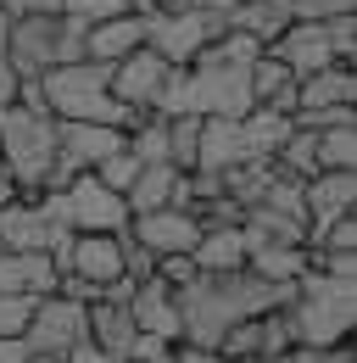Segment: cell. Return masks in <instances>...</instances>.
I'll return each instance as SVG.
<instances>
[{
	"label": "cell",
	"instance_id": "4dcf8cb0",
	"mask_svg": "<svg viewBox=\"0 0 357 363\" xmlns=\"http://www.w3.org/2000/svg\"><path fill=\"white\" fill-rule=\"evenodd\" d=\"M123 11H129L123 0H62V17H73V23H84V28L112 23V17H123Z\"/></svg>",
	"mask_w": 357,
	"mask_h": 363
},
{
	"label": "cell",
	"instance_id": "603a6c76",
	"mask_svg": "<svg viewBox=\"0 0 357 363\" xmlns=\"http://www.w3.org/2000/svg\"><path fill=\"white\" fill-rule=\"evenodd\" d=\"M174 184H178V168H174V162H151V168H140V174H134V184L123 190V207H129V218L168 207V201H174Z\"/></svg>",
	"mask_w": 357,
	"mask_h": 363
},
{
	"label": "cell",
	"instance_id": "6da1fadb",
	"mask_svg": "<svg viewBox=\"0 0 357 363\" xmlns=\"http://www.w3.org/2000/svg\"><path fill=\"white\" fill-rule=\"evenodd\" d=\"M290 291L296 285H268L251 269L234 274H196V285L178 291V341L184 347H201V352H218L223 335L246 318H263L290 308Z\"/></svg>",
	"mask_w": 357,
	"mask_h": 363
},
{
	"label": "cell",
	"instance_id": "2e32d148",
	"mask_svg": "<svg viewBox=\"0 0 357 363\" xmlns=\"http://www.w3.org/2000/svg\"><path fill=\"white\" fill-rule=\"evenodd\" d=\"M56 235H73V229H56L34 201L0 207V252H50Z\"/></svg>",
	"mask_w": 357,
	"mask_h": 363
},
{
	"label": "cell",
	"instance_id": "8fae6325",
	"mask_svg": "<svg viewBox=\"0 0 357 363\" xmlns=\"http://www.w3.org/2000/svg\"><path fill=\"white\" fill-rule=\"evenodd\" d=\"M123 151V135L106 129V123H56V157L73 168V174H95L106 157Z\"/></svg>",
	"mask_w": 357,
	"mask_h": 363
},
{
	"label": "cell",
	"instance_id": "d6986e66",
	"mask_svg": "<svg viewBox=\"0 0 357 363\" xmlns=\"http://www.w3.org/2000/svg\"><path fill=\"white\" fill-rule=\"evenodd\" d=\"M290 23H296L290 0H234V11H229V28H234V34H251L263 50L273 45Z\"/></svg>",
	"mask_w": 357,
	"mask_h": 363
},
{
	"label": "cell",
	"instance_id": "d590c367",
	"mask_svg": "<svg viewBox=\"0 0 357 363\" xmlns=\"http://www.w3.org/2000/svg\"><path fill=\"white\" fill-rule=\"evenodd\" d=\"M123 279H134V285H145V279H157V257H151L145 246H134L129 235H123Z\"/></svg>",
	"mask_w": 357,
	"mask_h": 363
},
{
	"label": "cell",
	"instance_id": "d6a6232c",
	"mask_svg": "<svg viewBox=\"0 0 357 363\" xmlns=\"http://www.w3.org/2000/svg\"><path fill=\"white\" fill-rule=\"evenodd\" d=\"M134 174H140V162H134L129 151H118V157H106V162L95 168V179L106 184L112 196H123V190H129V184H134Z\"/></svg>",
	"mask_w": 357,
	"mask_h": 363
},
{
	"label": "cell",
	"instance_id": "7a4b0ae2",
	"mask_svg": "<svg viewBox=\"0 0 357 363\" xmlns=\"http://www.w3.org/2000/svg\"><path fill=\"white\" fill-rule=\"evenodd\" d=\"M40 90H45V112H50L56 123H106V129L129 135V129H140V123L151 118V112H140V106L112 101V67H106V62L50 67L40 79Z\"/></svg>",
	"mask_w": 357,
	"mask_h": 363
},
{
	"label": "cell",
	"instance_id": "8992f818",
	"mask_svg": "<svg viewBox=\"0 0 357 363\" xmlns=\"http://www.w3.org/2000/svg\"><path fill=\"white\" fill-rule=\"evenodd\" d=\"M84 335H89V308L67 302V296H45V302H34V318L23 330V347H28V358H62Z\"/></svg>",
	"mask_w": 357,
	"mask_h": 363
},
{
	"label": "cell",
	"instance_id": "9c48e42d",
	"mask_svg": "<svg viewBox=\"0 0 357 363\" xmlns=\"http://www.w3.org/2000/svg\"><path fill=\"white\" fill-rule=\"evenodd\" d=\"M201 45H212L207 40V17L190 6V11H174V17H162V11H151L145 17V50H157L168 67H190Z\"/></svg>",
	"mask_w": 357,
	"mask_h": 363
},
{
	"label": "cell",
	"instance_id": "d4e9b609",
	"mask_svg": "<svg viewBox=\"0 0 357 363\" xmlns=\"http://www.w3.org/2000/svg\"><path fill=\"white\" fill-rule=\"evenodd\" d=\"M246 269L268 285H296L312 269V252L307 246H257V252H246Z\"/></svg>",
	"mask_w": 357,
	"mask_h": 363
},
{
	"label": "cell",
	"instance_id": "4fadbf2b",
	"mask_svg": "<svg viewBox=\"0 0 357 363\" xmlns=\"http://www.w3.org/2000/svg\"><path fill=\"white\" fill-rule=\"evenodd\" d=\"M129 318H134V330H140L145 341L178 347V296L162 285V279H145V285H134Z\"/></svg>",
	"mask_w": 357,
	"mask_h": 363
},
{
	"label": "cell",
	"instance_id": "484cf974",
	"mask_svg": "<svg viewBox=\"0 0 357 363\" xmlns=\"http://www.w3.org/2000/svg\"><path fill=\"white\" fill-rule=\"evenodd\" d=\"M312 145H318V174H357V123L324 129L312 135Z\"/></svg>",
	"mask_w": 357,
	"mask_h": 363
},
{
	"label": "cell",
	"instance_id": "ee69618b",
	"mask_svg": "<svg viewBox=\"0 0 357 363\" xmlns=\"http://www.w3.org/2000/svg\"><path fill=\"white\" fill-rule=\"evenodd\" d=\"M123 6H129L134 17H151V0H123Z\"/></svg>",
	"mask_w": 357,
	"mask_h": 363
},
{
	"label": "cell",
	"instance_id": "ffe728a7",
	"mask_svg": "<svg viewBox=\"0 0 357 363\" xmlns=\"http://www.w3.org/2000/svg\"><path fill=\"white\" fill-rule=\"evenodd\" d=\"M89 341L106 352V363H134L140 330H134L129 308H106V302H95V308H89Z\"/></svg>",
	"mask_w": 357,
	"mask_h": 363
},
{
	"label": "cell",
	"instance_id": "277c9868",
	"mask_svg": "<svg viewBox=\"0 0 357 363\" xmlns=\"http://www.w3.org/2000/svg\"><path fill=\"white\" fill-rule=\"evenodd\" d=\"M0 168L17 179L23 201H40L45 179L56 168V118L28 106H0Z\"/></svg>",
	"mask_w": 357,
	"mask_h": 363
},
{
	"label": "cell",
	"instance_id": "e575fe53",
	"mask_svg": "<svg viewBox=\"0 0 357 363\" xmlns=\"http://www.w3.org/2000/svg\"><path fill=\"white\" fill-rule=\"evenodd\" d=\"M196 257H157V279H162V285H168V291H184V285H196Z\"/></svg>",
	"mask_w": 357,
	"mask_h": 363
},
{
	"label": "cell",
	"instance_id": "4316f807",
	"mask_svg": "<svg viewBox=\"0 0 357 363\" xmlns=\"http://www.w3.org/2000/svg\"><path fill=\"white\" fill-rule=\"evenodd\" d=\"M273 168H279L285 179H302V184L318 174V145H312L307 129H290V140L273 151Z\"/></svg>",
	"mask_w": 357,
	"mask_h": 363
},
{
	"label": "cell",
	"instance_id": "52a82bcc",
	"mask_svg": "<svg viewBox=\"0 0 357 363\" xmlns=\"http://www.w3.org/2000/svg\"><path fill=\"white\" fill-rule=\"evenodd\" d=\"M62 50V17H11L6 23V62L17 79H45Z\"/></svg>",
	"mask_w": 357,
	"mask_h": 363
},
{
	"label": "cell",
	"instance_id": "83f0119b",
	"mask_svg": "<svg viewBox=\"0 0 357 363\" xmlns=\"http://www.w3.org/2000/svg\"><path fill=\"white\" fill-rule=\"evenodd\" d=\"M246 84H251V106H268V101H273L279 90H290L296 79H290V67H285L279 56H268V50H263V56L251 62V73H246Z\"/></svg>",
	"mask_w": 357,
	"mask_h": 363
},
{
	"label": "cell",
	"instance_id": "60d3db41",
	"mask_svg": "<svg viewBox=\"0 0 357 363\" xmlns=\"http://www.w3.org/2000/svg\"><path fill=\"white\" fill-rule=\"evenodd\" d=\"M0 363H28V347L23 341H0Z\"/></svg>",
	"mask_w": 357,
	"mask_h": 363
},
{
	"label": "cell",
	"instance_id": "7c38bea8",
	"mask_svg": "<svg viewBox=\"0 0 357 363\" xmlns=\"http://www.w3.org/2000/svg\"><path fill=\"white\" fill-rule=\"evenodd\" d=\"M268 56H279L285 67H290V79H312V73H324V67H335V50H329V34H324V23H290Z\"/></svg>",
	"mask_w": 357,
	"mask_h": 363
},
{
	"label": "cell",
	"instance_id": "b9f144b4",
	"mask_svg": "<svg viewBox=\"0 0 357 363\" xmlns=\"http://www.w3.org/2000/svg\"><path fill=\"white\" fill-rule=\"evenodd\" d=\"M11 201H23V196H17V179L0 168V207H11Z\"/></svg>",
	"mask_w": 357,
	"mask_h": 363
},
{
	"label": "cell",
	"instance_id": "30bf717a",
	"mask_svg": "<svg viewBox=\"0 0 357 363\" xmlns=\"http://www.w3.org/2000/svg\"><path fill=\"white\" fill-rule=\"evenodd\" d=\"M168 62L157 56V50H129L118 67H112V101H123V106H140V112H151L157 101H162V90H168Z\"/></svg>",
	"mask_w": 357,
	"mask_h": 363
},
{
	"label": "cell",
	"instance_id": "5b68a950",
	"mask_svg": "<svg viewBox=\"0 0 357 363\" xmlns=\"http://www.w3.org/2000/svg\"><path fill=\"white\" fill-rule=\"evenodd\" d=\"M56 196H62V224L73 229V235H123V229H129L123 196H112L95 174H79V179L67 184V190H56Z\"/></svg>",
	"mask_w": 357,
	"mask_h": 363
},
{
	"label": "cell",
	"instance_id": "e0dca14e",
	"mask_svg": "<svg viewBox=\"0 0 357 363\" xmlns=\"http://www.w3.org/2000/svg\"><path fill=\"white\" fill-rule=\"evenodd\" d=\"M302 207H307V229L357 213V174H312L302 184Z\"/></svg>",
	"mask_w": 357,
	"mask_h": 363
},
{
	"label": "cell",
	"instance_id": "f546056e",
	"mask_svg": "<svg viewBox=\"0 0 357 363\" xmlns=\"http://www.w3.org/2000/svg\"><path fill=\"white\" fill-rule=\"evenodd\" d=\"M324 34H329V50H335V67H352V62H357V11L329 17Z\"/></svg>",
	"mask_w": 357,
	"mask_h": 363
},
{
	"label": "cell",
	"instance_id": "8d00e7d4",
	"mask_svg": "<svg viewBox=\"0 0 357 363\" xmlns=\"http://www.w3.org/2000/svg\"><path fill=\"white\" fill-rule=\"evenodd\" d=\"M84 23H73V17H62V50H56V67H67V62H84Z\"/></svg>",
	"mask_w": 357,
	"mask_h": 363
},
{
	"label": "cell",
	"instance_id": "1f68e13d",
	"mask_svg": "<svg viewBox=\"0 0 357 363\" xmlns=\"http://www.w3.org/2000/svg\"><path fill=\"white\" fill-rule=\"evenodd\" d=\"M28 318H34V296H0V341H23V330H28Z\"/></svg>",
	"mask_w": 357,
	"mask_h": 363
},
{
	"label": "cell",
	"instance_id": "5bb4252c",
	"mask_svg": "<svg viewBox=\"0 0 357 363\" xmlns=\"http://www.w3.org/2000/svg\"><path fill=\"white\" fill-rule=\"evenodd\" d=\"M67 274L89 279L95 291H106L112 279H123V235H73Z\"/></svg>",
	"mask_w": 357,
	"mask_h": 363
},
{
	"label": "cell",
	"instance_id": "836d02e7",
	"mask_svg": "<svg viewBox=\"0 0 357 363\" xmlns=\"http://www.w3.org/2000/svg\"><path fill=\"white\" fill-rule=\"evenodd\" d=\"M296 23H329V17H346L357 11V0H290Z\"/></svg>",
	"mask_w": 357,
	"mask_h": 363
},
{
	"label": "cell",
	"instance_id": "ab89813d",
	"mask_svg": "<svg viewBox=\"0 0 357 363\" xmlns=\"http://www.w3.org/2000/svg\"><path fill=\"white\" fill-rule=\"evenodd\" d=\"M174 363H229V358H218V352H201V347H184V341H178V347H174Z\"/></svg>",
	"mask_w": 357,
	"mask_h": 363
},
{
	"label": "cell",
	"instance_id": "9a60e30c",
	"mask_svg": "<svg viewBox=\"0 0 357 363\" xmlns=\"http://www.w3.org/2000/svg\"><path fill=\"white\" fill-rule=\"evenodd\" d=\"M251 162L246 140H240V118H201V140H196V174H229Z\"/></svg>",
	"mask_w": 357,
	"mask_h": 363
},
{
	"label": "cell",
	"instance_id": "3957f363",
	"mask_svg": "<svg viewBox=\"0 0 357 363\" xmlns=\"http://www.w3.org/2000/svg\"><path fill=\"white\" fill-rule=\"evenodd\" d=\"M285 318H290L296 347H312V352L352 341V324H357V279H335V274L307 269L302 279H296V291H290Z\"/></svg>",
	"mask_w": 357,
	"mask_h": 363
},
{
	"label": "cell",
	"instance_id": "7bdbcfd3",
	"mask_svg": "<svg viewBox=\"0 0 357 363\" xmlns=\"http://www.w3.org/2000/svg\"><path fill=\"white\" fill-rule=\"evenodd\" d=\"M196 0H151V11H162V17H174V11H190Z\"/></svg>",
	"mask_w": 357,
	"mask_h": 363
},
{
	"label": "cell",
	"instance_id": "f1b7e54d",
	"mask_svg": "<svg viewBox=\"0 0 357 363\" xmlns=\"http://www.w3.org/2000/svg\"><path fill=\"white\" fill-rule=\"evenodd\" d=\"M168 123V162L178 174H196V140H201V118H162Z\"/></svg>",
	"mask_w": 357,
	"mask_h": 363
},
{
	"label": "cell",
	"instance_id": "ba28073f",
	"mask_svg": "<svg viewBox=\"0 0 357 363\" xmlns=\"http://www.w3.org/2000/svg\"><path fill=\"white\" fill-rule=\"evenodd\" d=\"M129 235L134 246H145L151 257H190L196 252V240H201V224H196V213H178V207H157V213H140L129 218Z\"/></svg>",
	"mask_w": 357,
	"mask_h": 363
},
{
	"label": "cell",
	"instance_id": "cb8c5ba5",
	"mask_svg": "<svg viewBox=\"0 0 357 363\" xmlns=\"http://www.w3.org/2000/svg\"><path fill=\"white\" fill-rule=\"evenodd\" d=\"M290 118H279V112H268V106H251L246 118H240V140H246V157L251 162H273V151L290 140Z\"/></svg>",
	"mask_w": 357,
	"mask_h": 363
},
{
	"label": "cell",
	"instance_id": "f35d334b",
	"mask_svg": "<svg viewBox=\"0 0 357 363\" xmlns=\"http://www.w3.org/2000/svg\"><path fill=\"white\" fill-rule=\"evenodd\" d=\"M62 363H106V352H101V347L84 335V341H73V347L62 352Z\"/></svg>",
	"mask_w": 357,
	"mask_h": 363
},
{
	"label": "cell",
	"instance_id": "74e56055",
	"mask_svg": "<svg viewBox=\"0 0 357 363\" xmlns=\"http://www.w3.org/2000/svg\"><path fill=\"white\" fill-rule=\"evenodd\" d=\"M0 17H62V0H0Z\"/></svg>",
	"mask_w": 357,
	"mask_h": 363
},
{
	"label": "cell",
	"instance_id": "44dd1931",
	"mask_svg": "<svg viewBox=\"0 0 357 363\" xmlns=\"http://www.w3.org/2000/svg\"><path fill=\"white\" fill-rule=\"evenodd\" d=\"M318 106H357L352 67H324L312 79H296V112H318Z\"/></svg>",
	"mask_w": 357,
	"mask_h": 363
},
{
	"label": "cell",
	"instance_id": "7402d4cb",
	"mask_svg": "<svg viewBox=\"0 0 357 363\" xmlns=\"http://www.w3.org/2000/svg\"><path fill=\"white\" fill-rule=\"evenodd\" d=\"M196 269L201 274H234L246 269V240H240V224H212L201 229V240H196Z\"/></svg>",
	"mask_w": 357,
	"mask_h": 363
},
{
	"label": "cell",
	"instance_id": "ac0fdd59",
	"mask_svg": "<svg viewBox=\"0 0 357 363\" xmlns=\"http://www.w3.org/2000/svg\"><path fill=\"white\" fill-rule=\"evenodd\" d=\"M145 45V17H134V11H123V17H112V23H95L84 34V62H106V67H118L129 50Z\"/></svg>",
	"mask_w": 357,
	"mask_h": 363
}]
</instances>
